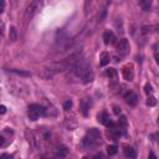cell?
Listing matches in <instances>:
<instances>
[{
	"instance_id": "1",
	"label": "cell",
	"mask_w": 159,
	"mask_h": 159,
	"mask_svg": "<svg viewBox=\"0 0 159 159\" xmlns=\"http://www.w3.org/2000/svg\"><path fill=\"white\" fill-rule=\"evenodd\" d=\"M99 143H101V133H99V131L98 129H94V128H91V129L87 132L86 137L83 138L82 144H83L84 148L91 149V148L97 147Z\"/></svg>"
},
{
	"instance_id": "7",
	"label": "cell",
	"mask_w": 159,
	"mask_h": 159,
	"mask_svg": "<svg viewBox=\"0 0 159 159\" xmlns=\"http://www.w3.org/2000/svg\"><path fill=\"white\" fill-rule=\"evenodd\" d=\"M103 41H104V44H106V45L114 44V41H116V36H114V34H113L111 30L104 31V34H103Z\"/></svg>"
},
{
	"instance_id": "16",
	"label": "cell",
	"mask_w": 159,
	"mask_h": 159,
	"mask_svg": "<svg viewBox=\"0 0 159 159\" xmlns=\"http://www.w3.org/2000/svg\"><path fill=\"white\" fill-rule=\"evenodd\" d=\"M139 4H141V6H142L143 10H149V8L152 6V1H150V0H142Z\"/></svg>"
},
{
	"instance_id": "23",
	"label": "cell",
	"mask_w": 159,
	"mask_h": 159,
	"mask_svg": "<svg viewBox=\"0 0 159 159\" xmlns=\"http://www.w3.org/2000/svg\"><path fill=\"white\" fill-rule=\"evenodd\" d=\"M119 123L122 124V126H127V119H126V117H121V119H119Z\"/></svg>"
},
{
	"instance_id": "17",
	"label": "cell",
	"mask_w": 159,
	"mask_h": 159,
	"mask_svg": "<svg viewBox=\"0 0 159 159\" xmlns=\"http://www.w3.org/2000/svg\"><path fill=\"white\" fill-rule=\"evenodd\" d=\"M11 72L16 73V75H19V76H23V77H29V76H30V72H28V71H21V70H11Z\"/></svg>"
},
{
	"instance_id": "25",
	"label": "cell",
	"mask_w": 159,
	"mask_h": 159,
	"mask_svg": "<svg viewBox=\"0 0 159 159\" xmlns=\"http://www.w3.org/2000/svg\"><path fill=\"white\" fill-rule=\"evenodd\" d=\"M149 31H150V28H148V26H144V28L142 29V33L143 34H148Z\"/></svg>"
},
{
	"instance_id": "9",
	"label": "cell",
	"mask_w": 159,
	"mask_h": 159,
	"mask_svg": "<svg viewBox=\"0 0 159 159\" xmlns=\"http://www.w3.org/2000/svg\"><path fill=\"white\" fill-rule=\"evenodd\" d=\"M40 8H41V3H39V1L31 3L28 8V15L31 18L33 15H35L36 13H38V10H40Z\"/></svg>"
},
{
	"instance_id": "4",
	"label": "cell",
	"mask_w": 159,
	"mask_h": 159,
	"mask_svg": "<svg viewBox=\"0 0 159 159\" xmlns=\"http://www.w3.org/2000/svg\"><path fill=\"white\" fill-rule=\"evenodd\" d=\"M98 121H99L102 124H104L106 127H108V128H113V127H114L113 121L109 118V116L106 113V112H102L101 114H98Z\"/></svg>"
},
{
	"instance_id": "3",
	"label": "cell",
	"mask_w": 159,
	"mask_h": 159,
	"mask_svg": "<svg viewBox=\"0 0 159 159\" xmlns=\"http://www.w3.org/2000/svg\"><path fill=\"white\" fill-rule=\"evenodd\" d=\"M131 49V45H129V41L127 39H122L119 40V42L117 44V51L122 55H126L127 52L129 51Z\"/></svg>"
},
{
	"instance_id": "20",
	"label": "cell",
	"mask_w": 159,
	"mask_h": 159,
	"mask_svg": "<svg viewBox=\"0 0 159 159\" xmlns=\"http://www.w3.org/2000/svg\"><path fill=\"white\" fill-rule=\"evenodd\" d=\"M147 104H148V106H150V107H154V106L157 104V99H155V97H153V96H150V97H148V101H147Z\"/></svg>"
},
{
	"instance_id": "15",
	"label": "cell",
	"mask_w": 159,
	"mask_h": 159,
	"mask_svg": "<svg viewBox=\"0 0 159 159\" xmlns=\"http://www.w3.org/2000/svg\"><path fill=\"white\" fill-rule=\"evenodd\" d=\"M9 38H10V40H11V41H15V40L18 39V33H16V29H15L14 26H11V28H10Z\"/></svg>"
},
{
	"instance_id": "31",
	"label": "cell",
	"mask_w": 159,
	"mask_h": 159,
	"mask_svg": "<svg viewBox=\"0 0 159 159\" xmlns=\"http://www.w3.org/2000/svg\"><path fill=\"white\" fill-rule=\"evenodd\" d=\"M41 159H49V158H46V157H41Z\"/></svg>"
},
{
	"instance_id": "2",
	"label": "cell",
	"mask_w": 159,
	"mask_h": 159,
	"mask_svg": "<svg viewBox=\"0 0 159 159\" xmlns=\"http://www.w3.org/2000/svg\"><path fill=\"white\" fill-rule=\"evenodd\" d=\"M46 109L40 104H30L29 107V118L31 121H36L40 116H45Z\"/></svg>"
},
{
	"instance_id": "8",
	"label": "cell",
	"mask_w": 159,
	"mask_h": 159,
	"mask_svg": "<svg viewBox=\"0 0 159 159\" xmlns=\"http://www.w3.org/2000/svg\"><path fill=\"white\" fill-rule=\"evenodd\" d=\"M80 109H81L82 114L84 117H87L88 116V109H89V101L88 98H83L81 99V102H80Z\"/></svg>"
},
{
	"instance_id": "24",
	"label": "cell",
	"mask_w": 159,
	"mask_h": 159,
	"mask_svg": "<svg viewBox=\"0 0 159 159\" xmlns=\"http://www.w3.org/2000/svg\"><path fill=\"white\" fill-rule=\"evenodd\" d=\"M113 112H114V114H119L121 113V108L118 107V106H114V107H113Z\"/></svg>"
},
{
	"instance_id": "5",
	"label": "cell",
	"mask_w": 159,
	"mask_h": 159,
	"mask_svg": "<svg viewBox=\"0 0 159 159\" xmlns=\"http://www.w3.org/2000/svg\"><path fill=\"white\" fill-rule=\"evenodd\" d=\"M122 75H123L124 80L127 81H132L134 77V71H133V66L132 65H126L122 68Z\"/></svg>"
},
{
	"instance_id": "28",
	"label": "cell",
	"mask_w": 159,
	"mask_h": 159,
	"mask_svg": "<svg viewBox=\"0 0 159 159\" xmlns=\"http://www.w3.org/2000/svg\"><path fill=\"white\" fill-rule=\"evenodd\" d=\"M148 159H158V158H157V155H155L154 152H150V153H149V158H148Z\"/></svg>"
},
{
	"instance_id": "26",
	"label": "cell",
	"mask_w": 159,
	"mask_h": 159,
	"mask_svg": "<svg viewBox=\"0 0 159 159\" xmlns=\"http://www.w3.org/2000/svg\"><path fill=\"white\" fill-rule=\"evenodd\" d=\"M6 113V107L5 106H0V114H4Z\"/></svg>"
},
{
	"instance_id": "18",
	"label": "cell",
	"mask_w": 159,
	"mask_h": 159,
	"mask_svg": "<svg viewBox=\"0 0 159 159\" xmlns=\"http://www.w3.org/2000/svg\"><path fill=\"white\" fill-rule=\"evenodd\" d=\"M106 75H107L109 78H114L117 76V71L114 70V68H108L107 71H106Z\"/></svg>"
},
{
	"instance_id": "12",
	"label": "cell",
	"mask_w": 159,
	"mask_h": 159,
	"mask_svg": "<svg viewBox=\"0 0 159 159\" xmlns=\"http://www.w3.org/2000/svg\"><path fill=\"white\" fill-rule=\"evenodd\" d=\"M93 78H94V75H93L92 70L87 71V72H86V73H84V75L82 76L83 83H89V82H92V81H93Z\"/></svg>"
},
{
	"instance_id": "13",
	"label": "cell",
	"mask_w": 159,
	"mask_h": 159,
	"mask_svg": "<svg viewBox=\"0 0 159 159\" xmlns=\"http://www.w3.org/2000/svg\"><path fill=\"white\" fill-rule=\"evenodd\" d=\"M109 61H111V59H109V55L107 54V52H103V54L101 55V61H99L101 66H102V67L107 66L108 63H109Z\"/></svg>"
},
{
	"instance_id": "19",
	"label": "cell",
	"mask_w": 159,
	"mask_h": 159,
	"mask_svg": "<svg viewBox=\"0 0 159 159\" xmlns=\"http://www.w3.org/2000/svg\"><path fill=\"white\" fill-rule=\"evenodd\" d=\"M117 146H109L108 148H107V152H108V154L109 155H114L116 153H117Z\"/></svg>"
},
{
	"instance_id": "14",
	"label": "cell",
	"mask_w": 159,
	"mask_h": 159,
	"mask_svg": "<svg viewBox=\"0 0 159 159\" xmlns=\"http://www.w3.org/2000/svg\"><path fill=\"white\" fill-rule=\"evenodd\" d=\"M66 154H67V149H66V147L61 146V147L57 148V150H56V155H57V158L62 159L63 157H66Z\"/></svg>"
},
{
	"instance_id": "27",
	"label": "cell",
	"mask_w": 159,
	"mask_h": 159,
	"mask_svg": "<svg viewBox=\"0 0 159 159\" xmlns=\"http://www.w3.org/2000/svg\"><path fill=\"white\" fill-rule=\"evenodd\" d=\"M0 159H13V157L10 154H3L1 157H0Z\"/></svg>"
},
{
	"instance_id": "29",
	"label": "cell",
	"mask_w": 159,
	"mask_h": 159,
	"mask_svg": "<svg viewBox=\"0 0 159 159\" xmlns=\"http://www.w3.org/2000/svg\"><path fill=\"white\" fill-rule=\"evenodd\" d=\"M4 143H5V139L3 138V137H0V147L4 146Z\"/></svg>"
},
{
	"instance_id": "21",
	"label": "cell",
	"mask_w": 159,
	"mask_h": 159,
	"mask_svg": "<svg viewBox=\"0 0 159 159\" xmlns=\"http://www.w3.org/2000/svg\"><path fill=\"white\" fill-rule=\"evenodd\" d=\"M144 91H146L147 94H152V93H153V87H152V84L147 83V84H146V87H144Z\"/></svg>"
},
{
	"instance_id": "6",
	"label": "cell",
	"mask_w": 159,
	"mask_h": 159,
	"mask_svg": "<svg viewBox=\"0 0 159 159\" xmlns=\"http://www.w3.org/2000/svg\"><path fill=\"white\" fill-rule=\"evenodd\" d=\"M124 101L129 106H136L137 102H138V96H137V93H134L133 91H128L124 93Z\"/></svg>"
},
{
	"instance_id": "22",
	"label": "cell",
	"mask_w": 159,
	"mask_h": 159,
	"mask_svg": "<svg viewBox=\"0 0 159 159\" xmlns=\"http://www.w3.org/2000/svg\"><path fill=\"white\" fill-rule=\"evenodd\" d=\"M72 107V101L71 99H68V101H66L65 102V104H63V108H65V111H68Z\"/></svg>"
},
{
	"instance_id": "10",
	"label": "cell",
	"mask_w": 159,
	"mask_h": 159,
	"mask_svg": "<svg viewBox=\"0 0 159 159\" xmlns=\"http://www.w3.org/2000/svg\"><path fill=\"white\" fill-rule=\"evenodd\" d=\"M123 152H124V155L127 158H129V159H136V157H137L136 149H134V148H132V147H129V146H126Z\"/></svg>"
},
{
	"instance_id": "30",
	"label": "cell",
	"mask_w": 159,
	"mask_h": 159,
	"mask_svg": "<svg viewBox=\"0 0 159 159\" xmlns=\"http://www.w3.org/2000/svg\"><path fill=\"white\" fill-rule=\"evenodd\" d=\"M92 159H102V155H101V154H97V155H94Z\"/></svg>"
},
{
	"instance_id": "11",
	"label": "cell",
	"mask_w": 159,
	"mask_h": 159,
	"mask_svg": "<svg viewBox=\"0 0 159 159\" xmlns=\"http://www.w3.org/2000/svg\"><path fill=\"white\" fill-rule=\"evenodd\" d=\"M107 134H108V137H109L111 139L116 141L117 138H119V137H121V131H119V129H117V128H114V127H113V128L108 129V133H107Z\"/></svg>"
}]
</instances>
